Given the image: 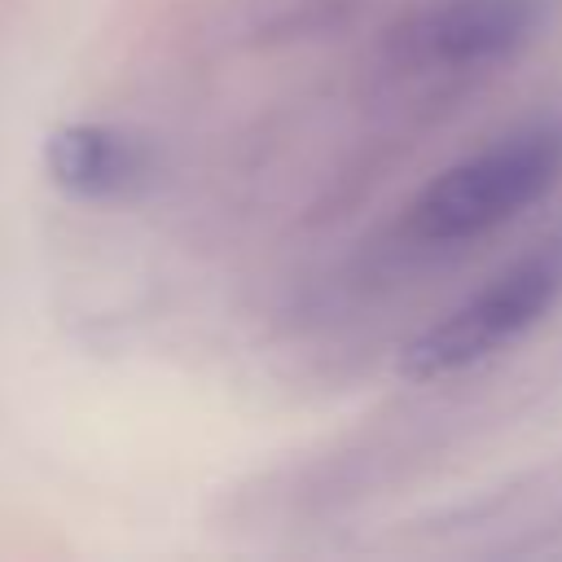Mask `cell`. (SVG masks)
<instances>
[{
    "label": "cell",
    "instance_id": "3",
    "mask_svg": "<svg viewBox=\"0 0 562 562\" xmlns=\"http://www.w3.org/2000/svg\"><path fill=\"white\" fill-rule=\"evenodd\" d=\"M536 26V0H435L395 31V53L422 70H470L514 53Z\"/></svg>",
    "mask_w": 562,
    "mask_h": 562
},
{
    "label": "cell",
    "instance_id": "1",
    "mask_svg": "<svg viewBox=\"0 0 562 562\" xmlns=\"http://www.w3.org/2000/svg\"><path fill=\"white\" fill-rule=\"evenodd\" d=\"M562 176V132L527 127L514 132L443 176H435L408 206V233L422 241H470L544 198Z\"/></svg>",
    "mask_w": 562,
    "mask_h": 562
},
{
    "label": "cell",
    "instance_id": "2",
    "mask_svg": "<svg viewBox=\"0 0 562 562\" xmlns=\"http://www.w3.org/2000/svg\"><path fill=\"white\" fill-rule=\"evenodd\" d=\"M558 299H562V241H549L536 255L496 272L479 294H470L439 325H430L404 351V369L417 378L465 369L492 356L496 347L514 342L522 329H531Z\"/></svg>",
    "mask_w": 562,
    "mask_h": 562
},
{
    "label": "cell",
    "instance_id": "4",
    "mask_svg": "<svg viewBox=\"0 0 562 562\" xmlns=\"http://www.w3.org/2000/svg\"><path fill=\"white\" fill-rule=\"evenodd\" d=\"M48 176L83 198H110L123 193L140 171H145V154L132 136L101 127V123H75L48 136Z\"/></svg>",
    "mask_w": 562,
    "mask_h": 562
}]
</instances>
